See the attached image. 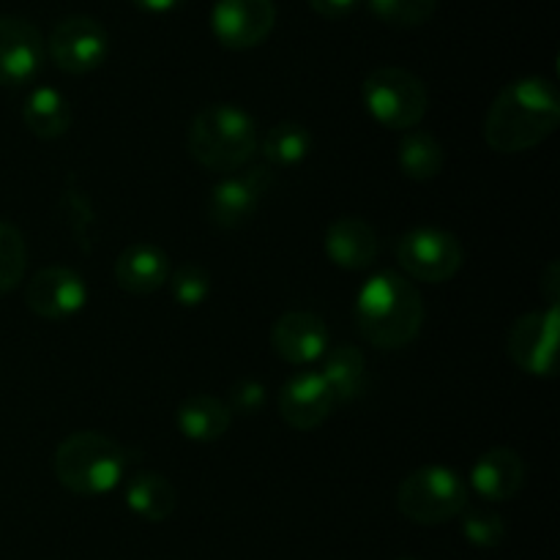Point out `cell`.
<instances>
[{"mask_svg": "<svg viewBox=\"0 0 560 560\" xmlns=\"http://www.w3.org/2000/svg\"><path fill=\"white\" fill-rule=\"evenodd\" d=\"M560 124L556 82L523 77L503 88L485 118V140L498 153H523L541 145Z\"/></svg>", "mask_w": 560, "mask_h": 560, "instance_id": "cell-1", "label": "cell"}, {"mask_svg": "<svg viewBox=\"0 0 560 560\" xmlns=\"http://www.w3.org/2000/svg\"><path fill=\"white\" fill-rule=\"evenodd\" d=\"M355 323L372 348H408L424 326V301L408 279L381 271L359 290Z\"/></svg>", "mask_w": 560, "mask_h": 560, "instance_id": "cell-2", "label": "cell"}, {"mask_svg": "<svg viewBox=\"0 0 560 560\" xmlns=\"http://www.w3.org/2000/svg\"><path fill=\"white\" fill-rule=\"evenodd\" d=\"M191 159L211 173H241L260 148L257 124L235 104H208L191 118L186 135Z\"/></svg>", "mask_w": 560, "mask_h": 560, "instance_id": "cell-3", "label": "cell"}, {"mask_svg": "<svg viewBox=\"0 0 560 560\" xmlns=\"http://www.w3.org/2000/svg\"><path fill=\"white\" fill-rule=\"evenodd\" d=\"M126 459L115 441L102 432H74L52 457L55 479L74 495H107L124 479Z\"/></svg>", "mask_w": 560, "mask_h": 560, "instance_id": "cell-4", "label": "cell"}, {"mask_svg": "<svg viewBox=\"0 0 560 560\" xmlns=\"http://www.w3.org/2000/svg\"><path fill=\"white\" fill-rule=\"evenodd\" d=\"M468 485L446 465L413 470L397 490V506L410 523L443 525L468 509Z\"/></svg>", "mask_w": 560, "mask_h": 560, "instance_id": "cell-5", "label": "cell"}, {"mask_svg": "<svg viewBox=\"0 0 560 560\" xmlns=\"http://www.w3.org/2000/svg\"><path fill=\"white\" fill-rule=\"evenodd\" d=\"M366 109L386 129L410 131L424 120L430 107V93L424 82L399 66H381L372 71L361 88Z\"/></svg>", "mask_w": 560, "mask_h": 560, "instance_id": "cell-6", "label": "cell"}, {"mask_svg": "<svg viewBox=\"0 0 560 560\" xmlns=\"http://www.w3.org/2000/svg\"><path fill=\"white\" fill-rule=\"evenodd\" d=\"M109 36L93 16H66L52 27L47 55L66 74H91L107 60Z\"/></svg>", "mask_w": 560, "mask_h": 560, "instance_id": "cell-7", "label": "cell"}, {"mask_svg": "<svg viewBox=\"0 0 560 560\" xmlns=\"http://www.w3.org/2000/svg\"><path fill=\"white\" fill-rule=\"evenodd\" d=\"M399 266L419 282L441 284L463 268V246L452 233L438 228L410 230L397 244Z\"/></svg>", "mask_w": 560, "mask_h": 560, "instance_id": "cell-8", "label": "cell"}, {"mask_svg": "<svg viewBox=\"0 0 560 560\" xmlns=\"http://www.w3.org/2000/svg\"><path fill=\"white\" fill-rule=\"evenodd\" d=\"M273 186V170L268 164H255L244 173H233L219 180L208 197V219L219 230H238L249 222L260 208V200Z\"/></svg>", "mask_w": 560, "mask_h": 560, "instance_id": "cell-9", "label": "cell"}, {"mask_svg": "<svg viewBox=\"0 0 560 560\" xmlns=\"http://www.w3.org/2000/svg\"><path fill=\"white\" fill-rule=\"evenodd\" d=\"M558 306L523 315L509 331V359L528 375L552 377L558 366Z\"/></svg>", "mask_w": 560, "mask_h": 560, "instance_id": "cell-10", "label": "cell"}, {"mask_svg": "<svg viewBox=\"0 0 560 560\" xmlns=\"http://www.w3.org/2000/svg\"><path fill=\"white\" fill-rule=\"evenodd\" d=\"M277 25L273 0H217L211 31L222 47L241 52L266 42Z\"/></svg>", "mask_w": 560, "mask_h": 560, "instance_id": "cell-11", "label": "cell"}, {"mask_svg": "<svg viewBox=\"0 0 560 560\" xmlns=\"http://www.w3.org/2000/svg\"><path fill=\"white\" fill-rule=\"evenodd\" d=\"M47 44L33 22L0 16V88L27 85L42 71Z\"/></svg>", "mask_w": 560, "mask_h": 560, "instance_id": "cell-12", "label": "cell"}, {"mask_svg": "<svg viewBox=\"0 0 560 560\" xmlns=\"http://www.w3.org/2000/svg\"><path fill=\"white\" fill-rule=\"evenodd\" d=\"M88 290L80 273L63 266H47L25 288V304L44 320H66L85 306Z\"/></svg>", "mask_w": 560, "mask_h": 560, "instance_id": "cell-13", "label": "cell"}, {"mask_svg": "<svg viewBox=\"0 0 560 560\" xmlns=\"http://www.w3.org/2000/svg\"><path fill=\"white\" fill-rule=\"evenodd\" d=\"M334 405H337V397H334L331 386L320 372L312 370L290 377L279 394V416L284 419V424L301 432L317 430L331 416Z\"/></svg>", "mask_w": 560, "mask_h": 560, "instance_id": "cell-14", "label": "cell"}, {"mask_svg": "<svg viewBox=\"0 0 560 560\" xmlns=\"http://www.w3.org/2000/svg\"><path fill=\"white\" fill-rule=\"evenodd\" d=\"M271 348L293 366H310L328 350V328L312 312H284L271 328Z\"/></svg>", "mask_w": 560, "mask_h": 560, "instance_id": "cell-15", "label": "cell"}, {"mask_svg": "<svg viewBox=\"0 0 560 560\" xmlns=\"http://www.w3.org/2000/svg\"><path fill=\"white\" fill-rule=\"evenodd\" d=\"M525 485L523 457L512 448H490L470 468V487L490 503H503L517 495Z\"/></svg>", "mask_w": 560, "mask_h": 560, "instance_id": "cell-16", "label": "cell"}, {"mask_svg": "<svg viewBox=\"0 0 560 560\" xmlns=\"http://www.w3.org/2000/svg\"><path fill=\"white\" fill-rule=\"evenodd\" d=\"M381 252V241L372 224L359 217H342L328 228L326 233V255L334 266L345 271H364L375 262Z\"/></svg>", "mask_w": 560, "mask_h": 560, "instance_id": "cell-17", "label": "cell"}, {"mask_svg": "<svg viewBox=\"0 0 560 560\" xmlns=\"http://www.w3.org/2000/svg\"><path fill=\"white\" fill-rule=\"evenodd\" d=\"M170 279V257L153 244H131L115 260V282L131 295H151Z\"/></svg>", "mask_w": 560, "mask_h": 560, "instance_id": "cell-18", "label": "cell"}, {"mask_svg": "<svg viewBox=\"0 0 560 560\" xmlns=\"http://www.w3.org/2000/svg\"><path fill=\"white\" fill-rule=\"evenodd\" d=\"M126 506L145 523H162L178 506V492L162 474H137L126 481Z\"/></svg>", "mask_w": 560, "mask_h": 560, "instance_id": "cell-19", "label": "cell"}, {"mask_svg": "<svg viewBox=\"0 0 560 560\" xmlns=\"http://www.w3.org/2000/svg\"><path fill=\"white\" fill-rule=\"evenodd\" d=\"M230 421H233V413L228 405L211 394H191L178 408V430L184 432V438L197 443L219 441L230 430Z\"/></svg>", "mask_w": 560, "mask_h": 560, "instance_id": "cell-20", "label": "cell"}, {"mask_svg": "<svg viewBox=\"0 0 560 560\" xmlns=\"http://www.w3.org/2000/svg\"><path fill=\"white\" fill-rule=\"evenodd\" d=\"M22 120L27 129L42 140H55V137L66 135L71 126V107L66 96L55 88H36L31 96L25 98L22 107Z\"/></svg>", "mask_w": 560, "mask_h": 560, "instance_id": "cell-21", "label": "cell"}, {"mask_svg": "<svg viewBox=\"0 0 560 560\" xmlns=\"http://www.w3.org/2000/svg\"><path fill=\"white\" fill-rule=\"evenodd\" d=\"M323 377L331 386L337 402H350V399L361 397L366 388V361L355 345H342V348H334L326 355V364H323Z\"/></svg>", "mask_w": 560, "mask_h": 560, "instance_id": "cell-22", "label": "cell"}, {"mask_svg": "<svg viewBox=\"0 0 560 560\" xmlns=\"http://www.w3.org/2000/svg\"><path fill=\"white\" fill-rule=\"evenodd\" d=\"M443 164H446V153L430 131L410 129L399 142V170L410 180H419V184L432 180L435 175H441Z\"/></svg>", "mask_w": 560, "mask_h": 560, "instance_id": "cell-23", "label": "cell"}, {"mask_svg": "<svg viewBox=\"0 0 560 560\" xmlns=\"http://www.w3.org/2000/svg\"><path fill=\"white\" fill-rule=\"evenodd\" d=\"M312 151V135L306 126L301 124H277L262 140V156L271 170L277 167H295L304 162Z\"/></svg>", "mask_w": 560, "mask_h": 560, "instance_id": "cell-24", "label": "cell"}, {"mask_svg": "<svg viewBox=\"0 0 560 560\" xmlns=\"http://www.w3.org/2000/svg\"><path fill=\"white\" fill-rule=\"evenodd\" d=\"M27 268V246L20 230L0 222V295L11 293L22 282Z\"/></svg>", "mask_w": 560, "mask_h": 560, "instance_id": "cell-25", "label": "cell"}, {"mask_svg": "<svg viewBox=\"0 0 560 560\" xmlns=\"http://www.w3.org/2000/svg\"><path fill=\"white\" fill-rule=\"evenodd\" d=\"M372 14L392 27H419L432 20L438 0H366Z\"/></svg>", "mask_w": 560, "mask_h": 560, "instance_id": "cell-26", "label": "cell"}, {"mask_svg": "<svg viewBox=\"0 0 560 560\" xmlns=\"http://www.w3.org/2000/svg\"><path fill=\"white\" fill-rule=\"evenodd\" d=\"M463 534L474 547L492 550L506 539V523L501 514L490 512V509H470V512H463Z\"/></svg>", "mask_w": 560, "mask_h": 560, "instance_id": "cell-27", "label": "cell"}, {"mask_svg": "<svg viewBox=\"0 0 560 560\" xmlns=\"http://www.w3.org/2000/svg\"><path fill=\"white\" fill-rule=\"evenodd\" d=\"M167 284L180 306H200L211 293V277H208L206 268L195 266V262H186V266L170 271Z\"/></svg>", "mask_w": 560, "mask_h": 560, "instance_id": "cell-28", "label": "cell"}, {"mask_svg": "<svg viewBox=\"0 0 560 560\" xmlns=\"http://www.w3.org/2000/svg\"><path fill=\"white\" fill-rule=\"evenodd\" d=\"M60 213H63L66 228L74 235L77 244L85 252L91 249V235L96 217H93V208L91 202H88V197L82 195L80 189H66L63 197H60Z\"/></svg>", "mask_w": 560, "mask_h": 560, "instance_id": "cell-29", "label": "cell"}, {"mask_svg": "<svg viewBox=\"0 0 560 560\" xmlns=\"http://www.w3.org/2000/svg\"><path fill=\"white\" fill-rule=\"evenodd\" d=\"M262 408H266V386L260 381H255V377H241L238 383H233L228 402L230 413L255 416Z\"/></svg>", "mask_w": 560, "mask_h": 560, "instance_id": "cell-30", "label": "cell"}, {"mask_svg": "<svg viewBox=\"0 0 560 560\" xmlns=\"http://www.w3.org/2000/svg\"><path fill=\"white\" fill-rule=\"evenodd\" d=\"M361 3H364V0H310L312 11L326 16V20H342V16H350Z\"/></svg>", "mask_w": 560, "mask_h": 560, "instance_id": "cell-31", "label": "cell"}, {"mask_svg": "<svg viewBox=\"0 0 560 560\" xmlns=\"http://www.w3.org/2000/svg\"><path fill=\"white\" fill-rule=\"evenodd\" d=\"M131 3H135L137 9L148 11V14H167V11L178 9L184 0H131Z\"/></svg>", "mask_w": 560, "mask_h": 560, "instance_id": "cell-32", "label": "cell"}, {"mask_svg": "<svg viewBox=\"0 0 560 560\" xmlns=\"http://www.w3.org/2000/svg\"><path fill=\"white\" fill-rule=\"evenodd\" d=\"M558 273H560V268H558V262H550V266H547V277H545V295H547V301H550V306H558Z\"/></svg>", "mask_w": 560, "mask_h": 560, "instance_id": "cell-33", "label": "cell"}, {"mask_svg": "<svg viewBox=\"0 0 560 560\" xmlns=\"http://www.w3.org/2000/svg\"><path fill=\"white\" fill-rule=\"evenodd\" d=\"M399 560H413V558H399Z\"/></svg>", "mask_w": 560, "mask_h": 560, "instance_id": "cell-34", "label": "cell"}]
</instances>
